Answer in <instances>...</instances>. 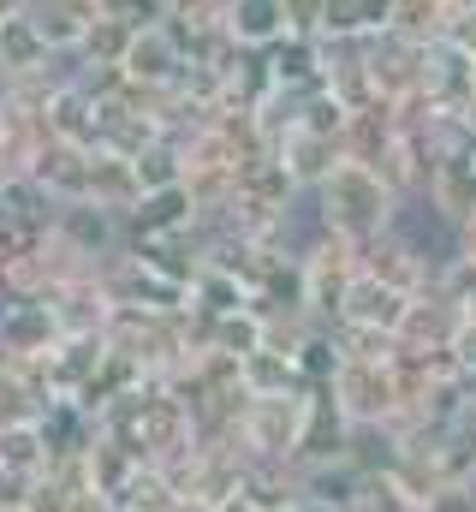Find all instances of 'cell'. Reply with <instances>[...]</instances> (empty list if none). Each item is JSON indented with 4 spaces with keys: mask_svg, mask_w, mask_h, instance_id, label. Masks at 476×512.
Listing matches in <instances>:
<instances>
[{
    "mask_svg": "<svg viewBox=\"0 0 476 512\" xmlns=\"http://www.w3.org/2000/svg\"><path fill=\"white\" fill-rule=\"evenodd\" d=\"M316 209H322V221H328L334 239H346L352 251H363V245H375V239L393 227L399 197L381 185V173H369V167H357V161H340V167L316 185Z\"/></svg>",
    "mask_w": 476,
    "mask_h": 512,
    "instance_id": "obj_1",
    "label": "cell"
},
{
    "mask_svg": "<svg viewBox=\"0 0 476 512\" xmlns=\"http://www.w3.org/2000/svg\"><path fill=\"white\" fill-rule=\"evenodd\" d=\"M304 399H244L238 411V453L244 465H298V429H304Z\"/></svg>",
    "mask_w": 476,
    "mask_h": 512,
    "instance_id": "obj_2",
    "label": "cell"
},
{
    "mask_svg": "<svg viewBox=\"0 0 476 512\" xmlns=\"http://www.w3.org/2000/svg\"><path fill=\"white\" fill-rule=\"evenodd\" d=\"M328 393L340 399V411L352 423H399V382H393V364H357L346 358L340 376L328 382Z\"/></svg>",
    "mask_w": 476,
    "mask_h": 512,
    "instance_id": "obj_3",
    "label": "cell"
},
{
    "mask_svg": "<svg viewBox=\"0 0 476 512\" xmlns=\"http://www.w3.org/2000/svg\"><path fill=\"white\" fill-rule=\"evenodd\" d=\"M54 239L72 245L90 268H102L108 256L125 251V215L102 209V203H60V215H54Z\"/></svg>",
    "mask_w": 476,
    "mask_h": 512,
    "instance_id": "obj_4",
    "label": "cell"
},
{
    "mask_svg": "<svg viewBox=\"0 0 476 512\" xmlns=\"http://www.w3.org/2000/svg\"><path fill=\"white\" fill-rule=\"evenodd\" d=\"M102 370H108V334L60 340V346L42 358V376H48V393H54V399H84Z\"/></svg>",
    "mask_w": 476,
    "mask_h": 512,
    "instance_id": "obj_5",
    "label": "cell"
},
{
    "mask_svg": "<svg viewBox=\"0 0 476 512\" xmlns=\"http://www.w3.org/2000/svg\"><path fill=\"white\" fill-rule=\"evenodd\" d=\"M405 316H411V292H399V286H387V280H375V274L357 268L352 286H346V304H340V328H381V334H399Z\"/></svg>",
    "mask_w": 476,
    "mask_h": 512,
    "instance_id": "obj_6",
    "label": "cell"
},
{
    "mask_svg": "<svg viewBox=\"0 0 476 512\" xmlns=\"http://www.w3.org/2000/svg\"><path fill=\"white\" fill-rule=\"evenodd\" d=\"M125 84H137V90H173L179 84V72H185V54H179V42H173V30L167 24H143L137 36H131V48H125Z\"/></svg>",
    "mask_w": 476,
    "mask_h": 512,
    "instance_id": "obj_7",
    "label": "cell"
},
{
    "mask_svg": "<svg viewBox=\"0 0 476 512\" xmlns=\"http://www.w3.org/2000/svg\"><path fill=\"white\" fill-rule=\"evenodd\" d=\"M48 310H54L60 340L108 334V322H114V298L102 292V280H96V274H78V280H66L60 292H48Z\"/></svg>",
    "mask_w": 476,
    "mask_h": 512,
    "instance_id": "obj_8",
    "label": "cell"
},
{
    "mask_svg": "<svg viewBox=\"0 0 476 512\" xmlns=\"http://www.w3.org/2000/svg\"><path fill=\"white\" fill-rule=\"evenodd\" d=\"M352 447V417L340 411V399L328 387H310L304 399V429H298V465H322V459H346Z\"/></svg>",
    "mask_w": 476,
    "mask_h": 512,
    "instance_id": "obj_9",
    "label": "cell"
},
{
    "mask_svg": "<svg viewBox=\"0 0 476 512\" xmlns=\"http://www.w3.org/2000/svg\"><path fill=\"white\" fill-rule=\"evenodd\" d=\"M90 161H96V149L48 137L42 155L30 161V179H36L54 203H90Z\"/></svg>",
    "mask_w": 476,
    "mask_h": 512,
    "instance_id": "obj_10",
    "label": "cell"
},
{
    "mask_svg": "<svg viewBox=\"0 0 476 512\" xmlns=\"http://www.w3.org/2000/svg\"><path fill=\"white\" fill-rule=\"evenodd\" d=\"M274 161L286 167V179L298 185V191H316L340 161H346V149H340V137H322V131H286L280 143H274Z\"/></svg>",
    "mask_w": 476,
    "mask_h": 512,
    "instance_id": "obj_11",
    "label": "cell"
},
{
    "mask_svg": "<svg viewBox=\"0 0 476 512\" xmlns=\"http://www.w3.org/2000/svg\"><path fill=\"white\" fill-rule=\"evenodd\" d=\"M191 227H197V203H191L185 185L149 191V197H137V209L125 215V245H131V239H173V233H191Z\"/></svg>",
    "mask_w": 476,
    "mask_h": 512,
    "instance_id": "obj_12",
    "label": "cell"
},
{
    "mask_svg": "<svg viewBox=\"0 0 476 512\" xmlns=\"http://www.w3.org/2000/svg\"><path fill=\"white\" fill-rule=\"evenodd\" d=\"M238 387L250 399H298V393H310V382L298 376V358H286L274 346H256V352L238 358Z\"/></svg>",
    "mask_w": 476,
    "mask_h": 512,
    "instance_id": "obj_13",
    "label": "cell"
},
{
    "mask_svg": "<svg viewBox=\"0 0 476 512\" xmlns=\"http://www.w3.org/2000/svg\"><path fill=\"white\" fill-rule=\"evenodd\" d=\"M24 12H30V24L42 30L48 54H54V60H72V48L84 42L90 18H96L102 6H96V0H30Z\"/></svg>",
    "mask_w": 476,
    "mask_h": 512,
    "instance_id": "obj_14",
    "label": "cell"
},
{
    "mask_svg": "<svg viewBox=\"0 0 476 512\" xmlns=\"http://www.w3.org/2000/svg\"><path fill=\"white\" fill-rule=\"evenodd\" d=\"M357 489H363V471L352 459H322V465H298V495L316 512H352Z\"/></svg>",
    "mask_w": 476,
    "mask_h": 512,
    "instance_id": "obj_15",
    "label": "cell"
},
{
    "mask_svg": "<svg viewBox=\"0 0 476 512\" xmlns=\"http://www.w3.org/2000/svg\"><path fill=\"white\" fill-rule=\"evenodd\" d=\"M48 66H60V60L48 54V42H42V30L30 24V12L0 18V72H6V84H12V78H30V72H48Z\"/></svg>",
    "mask_w": 476,
    "mask_h": 512,
    "instance_id": "obj_16",
    "label": "cell"
},
{
    "mask_svg": "<svg viewBox=\"0 0 476 512\" xmlns=\"http://www.w3.org/2000/svg\"><path fill=\"white\" fill-rule=\"evenodd\" d=\"M42 120H48V137L96 149V102H90V96H84L72 78H60V90L42 102Z\"/></svg>",
    "mask_w": 476,
    "mask_h": 512,
    "instance_id": "obj_17",
    "label": "cell"
},
{
    "mask_svg": "<svg viewBox=\"0 0 476 512\" xmlns=\"http://www.w3.org/2000/svg\"><path fill=\"white\" fill-rule=\"evenodd\" d=\"M262 54H268V72L280 90H316L322 84V42L316 36H280Z\"/></svg>",
    "mask_w": 476,
    "mask_h": 512,
    "instance_id": "obj_18",
    "label": "cell"
},
{
    "mask_svg": "<svg viewBox=\"0 0 476 512\" xmlns=\"http://www.w3.org/2000/svg\"><path fill=\"white\" fill-rule=\"evenodd\" d=\"M137 167L125 161V155H108V149H96V161H90V203H102V209H114V215H131L137 209Z\"/></svg>",
    "mask_w": 476,
    "mask_h": 512,
    "instance_id": "obj_19",
    "label": "cell"
},
{
    "mask_svg": "<svg viewBox=\"0 0 476 512\" xmlns=\"http://www.w3.org/2000/svg\"><path fill=\"white\" fill-rule=\"evenodd\" d=\"M227 36H233L238 48H274L286 36L280 0H233L227 6Z\"/></svg>",
    "mask_w": 476,
    "mask_h": 512,
    "instance_id": "obj_20",
    "label": "cell"
},
{
    "mask_svg": "<svg viewBox=\"0 0 476 512\" xmlns=\"http://www.w3.org/2000/svg\"><path fill=\"white\" fill-rule=\"evenodd\" d=\"M114 507L119 512H185V495H179V483L161 465H137Z\"/></svg>",
    "mask_w": 476,
    "mask_h": 512,
    "instance_id": "obj_21",
    "label": "cell"
},
{
    "mask_svg": "<svg viewBox=\"0 0 476 512\" xmlns=\"http://www.w3.org/2000/svg\"><path fill=\"white\" fill-rule=\"evenodd\" d=\"M131 167H137V191H143V197L185 185V149H179V137H167V131H161L143 155H131Z\"/></svg>",
    "mask_w": 476,
    "mask_h": 512,
    "instance_id": "obj_22",
    "label": "cell"
},
{
    "mask_svg": "<svg viewBox=\"0 0 476 512\" xmlns=\"http://www.w3.org/2000/svg\"><path fill=\"white\" fill-rule=\"evenodd\" d=\"M131 24H119L108 12H96L90 18V30H84V42L72 48V66H125V48H131Z\"/></svg>",
    "mask_w": 476,
    "mask_h": 512,
    "instance_id": "obj_23",
    "label": "cell"
},
{
    "mask_svg": "<svg viewBox=\"0 0 476 512\" xmlns=\"http://www.w3.org/2000/svg\"><path fill=\"white\" fill-rule=\"evenodd\" d=\"M250 304V286L227 274V268H215V262H203V274L191 280V310H203V316H233Z\"/></svg>",
    "mask_w": 476,
    "mask_h": 512,
    "instance_id": "obj_24",
    "label": "cell"
},
{
    "mask_svg": "<svg viewBox=\"0 0 476 512\" xmlns=\"http://www.w3.org/2000/svg\"><path fill=\"white\" fill-rule=\"evenodd\" d=\"M48 441L36 423H6L0 429V471H30V477H48Z\"/></svg>",
    "mask_w": 476,
    "mask_h": 512,
    "instance_id": "obj_25",
    "label": "cell"
},
{
    "mask_svg": "<svg viewBox=\"0 0 476 512\" xmlns=\"http://www.w3.org/2000/svg\"><path fill=\"white\" fill-rule=\"evenodd\" d=\"M262 346V316L244 304L233 316H215V334H209V352H227V358H244Z\"/></svg>",
    "mask_w": 476,
    "mask_h": 512,
    "instance_id": "obj_26",
    "label": "cell"
},
{
    "mask_svg": "<svg viewBox=\"0 0 476 512\" xmlns=\"http://www.w3.org/2000/svg\"><path fill=\"white\" fill-rule=\"evenodd\" d=\"M36 489H42V477H30V471H0V512H30Z\"/></svg>",
    "mask_w": 476,
    "mask_h": 512,
    "instance_id": "obj_27",
    "label": "cell"
},
{
    "mask_svg": "<svg viewBox=\"0 0 476 512\" xmlns=\"http://www.w3.org/2000/svg\"><path fill=\"white\" fill-rule=\"evenodd\" d=\"M322 6H328V0H280L286 36H316V30H322Z\"/></svg>",
    "mask_w": 476,
    "mask_h": 512,
    "instance_id": "obj_28",
    "label": "cell"
},
{
    "mask_svg": "<svg viewBox=\"0 0 476 512\" xmlns=\"http://www.w3.org/2000/svg\"><path fill=\"white\" fill-rule=\"evenodd\" d=\"M316 36H363V30H357V6H352V0H328V6H322V30H316Z\"/></svg>",
    "mask_w": 476,
    "mask_h": 512,
    "instance_id": "obj_29",
    "label": "cell"
},
{
    "mask_svg": "<svg viewBox=\"0 0 476 512\" xmlns=\"http://www.w3.org/2000/svg\"><path fill=\"white\" fill-rule=\"evenodd\" d=\"M352 6H357V30H363V36L393 30V0H352Z\"/></svg>",
    "mask_w": 476,
    "mask_h": 512,
    "instance_id": "obj_30",
    "label": "cell"
},
{
    "mask_svg": "<svg viewBox=\"0 0 476 512\" xmlns=\"http://www.w3.org/2000/svg\"><path fill=\"white\" fill-rule=\"evenodd\" d=\"M66 512H114V501H108L102 489H90V483H84V489H72V495H66Z\"/></svg>",
    "mask_w": 476,
    "mask_h": 512,
    "instance_id": "obj_31",
    "label": "cell"
},
{
    "mask_svg": "<svg viewBox=\"0 0 476 512\" xmlns=\"http://www.w3.org/2000/svg\"><path fill=\"white\" fill-rule=\"evenodd\" d=\"M30 0H0V18H12V12H24Z\"/></svg>",
    "mask_w": 476,
    "mask_h": 512,
    "instance_id": "obj_32",
    "label": "cell"
},
{
    "mask_svg": "<svg viewBox=\"0 0 476 512\" xmlns=\"http://www.w3.org/2000/svg\"><path fill=\"white\" fill-rule=\"evenodd\" d=\"M114 512H119V507H114Z\"/></svg>",
    "mask_w": 476,
    "mask_h": 512,
    "instance_id": "obj_33",
    "label": "cell"
}]
</instances>
